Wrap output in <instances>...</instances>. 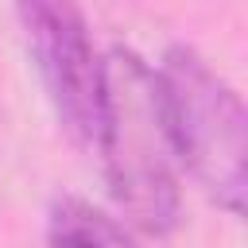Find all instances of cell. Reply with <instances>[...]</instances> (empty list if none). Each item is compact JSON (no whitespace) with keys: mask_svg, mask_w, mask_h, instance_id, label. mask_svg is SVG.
<instances>
[{"mask_svg":"<svg viewBox=\"0 0 248 248\" xmlns=\"http://www.w3.org/2000/svg\"><path fill=\"white\" fill-rule=\"evenodd\" d=\"M46 248H136V240L81 198H62L50 213Z\"/></svg>","mask_w":248,"mask_h":248,"instance_id":"cell-4","label":"cell"},{"mask_svg":"<svg viewBox=\"0 0 248 248\" xmlns=\"http://www.w3.org/2000/svg\"><path fill=\"white\" fill-rule=\"evenodd\" d=\"M16 16L62 132L78 147H97L101 58L81 0H16Z\"/></svg>","mask_w":248,"mask_h":248,"instance_id":"cell-3","label":"cell"},{"mask_svg":"<svg viewBox=\"0 0 248 248\" xmlns=\"http://www.w3.org/2000/svg\"><path fill=\"white\" fill-rule=\"evenodd\" d=\"M178 167L232 217L244 209L248 120L236 89L190 46H170L155 70Z\"/></svg>","mask_w":248,"mask_h":248,"instance_id":"cell-2","label":"cell"},{"mask_svg":"<svg viewBox=\"0 0 248 248\" xmlns=\"http://www.w3.org/2000/svg\"><path fill=\"white\" fill-rule=\"evenodd\" d=\"M97 151L120 213L151 236L170 232L178 221V159L155 70L124 46H112L108 58H101Z\"/></svg>","mask_w":248,"mask_h":248,"instance_id":"cell-1","label":"cell"}]
</instances>
